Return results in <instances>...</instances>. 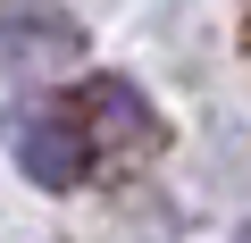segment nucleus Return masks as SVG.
I'll return each mask as SVG.
<instances>
[{
	"mask_svg": "<svg viewBox=\"0 0 251 243\" xmlns=\"http://www.w3.org/2000/svg\"><path fill=\"white\" fill-rule=\"evenodd\" d=\"M0 135H9L17 168L42 185V193H75L92 176V117H75L67 101H17L9 117H0Z\"/></svg>",
	"mask_w": 251,
	"mask_h": 243,
	"instance_id": "f257e3e1",
	"label": "nucleus"
},
{
	"mask_svg": "<svg viewBox=\"0 0 251 243\" xmlns=\"http://www.w3.org/2000/svg\"><path fill=\"white\" fill-rule=\"evenodd\" d=\"M92 143L100 151H159V117H151V101L126 84V76H100L92 84Z\"/></svg>",
	"mask_w": 251,
	"mask_h": 243,
	"instance_id": "7ed1b4c3",
	"label": "nucleus"
},
{
	"mask_svg": "<svg viewBox=\"0 0 251 243\" xmlns=\"http://www.w3.org/2000/svg\"><path fill=\"white\" fill-rule=\"evenodd\" d=\"M84 59V26L59 9V0H0V76L25 84V76H50Z\"/></svg>",
	"mask_w": 251,
	"mask_h": 243,
	"instance_id": "f03ea898",
	"label": "nucleus"
}]
</instances>
